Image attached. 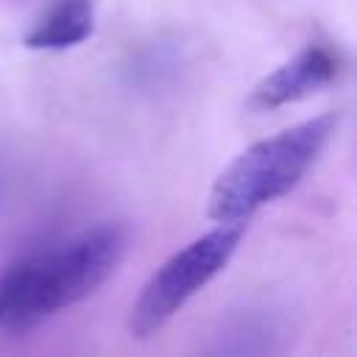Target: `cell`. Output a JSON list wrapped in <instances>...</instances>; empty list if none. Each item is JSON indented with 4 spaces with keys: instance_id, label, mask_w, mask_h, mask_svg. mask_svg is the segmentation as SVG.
<instances>
[{
    "instance_id": "obj_1",
    "label": "cell",
    "mask_w": 357,
    "mask_h": 357,
    "mask_svg": "<svg viewBox=\"0 0 357 357\" xmlns=\"http://www.w3.org/2000/svg\"><path fill=\"white\" fill-rule=\"evenodd\" d=\"M128 231L100 223L78 237L33 254L0 276V324L20 335L53 312L92 296L120 265Z\"/></svg>"
},
{
    "instance_id": "obj_2",
    "label": "cell",
    "mask_w": 357,
    "mask_h": 357,
    "mask_svg": "<svg viewBox=\"0 0 357 357\" xmlns=\"http://www.w3.org/2000/svg\"><path fill=\"white\" fill-rule=\"evenodd\" d=\"M335 123V114H321L259 139L234 156L212 187L209 218L218 223H243L262 204L290 192L324 151Z\"/></svg>"
},
{
    "instance_id": "obj_3",
    "label": "cell",
    "mask_w": 357,
    "mask_h": 357,
    "mask_svg": "<svg viewBox=\"0 0 357 357\" xmlns=\"http://www.w3.org/2000/svg\"><path fill=\"white\" fill-rule=\"evenodd\" d=\"M243 237V223H220L209 234L192 240L176 251L142 287L131 307L128 332L131 337H151L162 329L215 273L226 268Z\"/></svg>"
},
{
    "instance_id": "obj_4",
    "label": "cell",
    "mask_w": 357,
    "mask_h": 357,
    "mask_svg": "<svg viewBox=\"0 0 357 357\" xmlns=\"http://www.w3.org/2000/svg\"><path fill=\"white\" fill-rule=\"evenodd\" d=\"M337 73V61L326 47H307L279 70H273L265 81L257 84L251 103L259 109H273L282 103L301 100L329 84Z\"/></svg>"
},
{
    "instance_id": "obj_5",
    "label": "cell",
    "mask_w": 357,
    "mask_h": 357,
    "mask_svg": "<svg viewBox=\"0 0 357 357\" xmlns=\"http://www.w3.org/2000/svg\"><path fill=\"white\" fill-rule=\"evenodd\" d=\"M92 33V3L89 0H56L36 28L25 36L33 50H61L84 42Z\"/></svg>"
}]
</instances>
